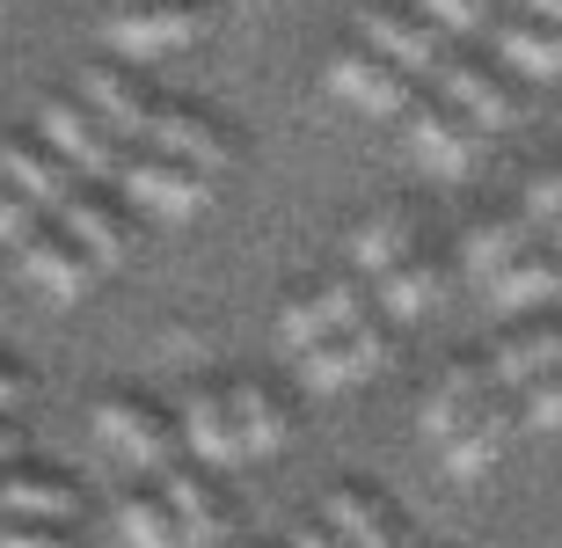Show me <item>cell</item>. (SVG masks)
Listing matches in <instances>:
<instances>
[{
    "mask_svg": "<svg viewBox=\"0 0 562 548\" xmlns=\"http://www.w3.org/2000/svg\"><path fill=\"white\" fill-rule=\"evenodd\" d=\"M292 548H344V541H336L322 519H307V527H292Z\"/></svg>",
    "mask_w": 562,
    "mask_h": 548,
    "instance_id": "obj_37",
    "label": "cell"
},
{
    "mask_svg": "<svg viewBox=\"0 0 562 548\" xmlns=\"http://www.w3.org/2000/svg\"><path fill=\"white\" fill-rule=\"evenodd\" d=\"M358 44L373 59H387L395 74H409V81H438V66L453 59V37L446 30H431L424 15H387V8H373V15L358 22Z\"/></svg>",
    "mask_w": 562,
    "mask_h": 548,
    "instance_id": "obj_5",
    "label": "cell"
},
{
    "mask_svg": "<svg viewBox=\"0 0 562 548\" xmlns=\"http://www.w3.org/2000/svg\"><path fill=\"white\" fill-rule=\"evenodd\" d=\"M154 490H161V505L176 512V527H183L190 548H212L220 534H227V497H220V483H212L198 461H183V454H176V461L154 476Z\"/></svg>",
    "mask_w": 562,
    "mask_h": 548,
    "instance_id": "obj_10",
    "label": "cell"
},
{
    "mask_svg": "<svg viewBox=\"0 0 562 548\" xmlns=\"http://www.w3.org/2000/svg\"><path fill=\"white\" fill-rule=\"evenodd\" d=\"M351 256H358V278H380L387 264H402V256H409V212L366 220V227L351 234Z\"/></svg>",
    "mask_w": 562,
    "mask_h": 548,
    "instance_id": "obj_28",
    "label": "cell"
},
{
    "mask_svg": "<svg viewBox=\"0 0 562 548\" xmlns=\"http://www.w3.org/2000/svg\"><path fill=\"white\" fill-rule=\"evenodd\" d=\"M373 293H380V307H387L395 322H409V315H424V307H438V271L409 249L402 264H387V271L373 278Z\"/></svg>",
    "mask_w": 562,
    "mask_h": 548,
    "instance_id": "obj_26",
    "label": "cell"
},
{
    "mask_svg": "<svg viewBox=\"0 0 562 548\" xmlns=\"http://www.w3.org/2000/svg\"><path fill=\"white\" fill-rule=\"evenodd\" d=\"M417 15L431 22V30H446V37H475V30L497 22V8H490V0H417Z\"/></svg>",
    "mask_w": 562,
    "mask_h": 548,
    "instance_id": "obj_30",
    "label": "cell"
},
{
    "mask_svg": "<svg viewBox=\"0 0 562 548\" xmlns=\"http://www.w3.org/2000/svg\"><path fill=\"white\" fill-rule=\"evenodd\" d=\"M526 220H533V234H555L562 227V169L526 190Z\"/></svg>",
    "mask_w": 562,
    "mask_h": 548,
    "instance_id": "obj_33",
    "label": "cell"
},
{
    "mask_svg": "<svg viewBox=\"0 0 562 548\" xmlns=\"http://www.w3.org/2000/svg\"><path fill=\"white\" fill-rule=\"evenodd\" d=\"M212 30V8L205 0H139V8H110L103 15V44L117 59L146 66V59H168Z\"/></svg>",
    "mask_w": 562,
    "mask_h": 548,
    "instance_id": "obj_1",
    "label": "cell"
},
{
    "mask_svg": "<svg viewBox=\"0 0 562 548\" xmlns=\"http://www.w3.org/2000/svg\"><path fill=\"white\" fill-rule=\"evenodd\" d=\"M497 395V380H490V366L482 359H460V366H446V380H438L431 395H424V439H453L460 424L475 417L482 402Z\"/></svg>",
    "mask_w": 562,
    "mask_h": 548,
    "instance_id": "obj_19",
    "label": "cell"
},
{
    "mask_svg": "<svg viewBox=\"0 0 562 548\" xmlns=\"http://www.w3.org/2000/svg\"><path fill=\"white\" fill-rule=\"evenodd\" d=\"M322 315H329V329H351V322H366L373 315V307H366V286H358V271H344V278H329V286H322Z\"/></svg>",
    "mask_w": 562,
    "mask_h": 548,
    "instance_id": "obj_32",
    "label": "cell"
},
{
    "mask_svg": "<svg viewBox=\"0 0 562 548\" xmlns=\"http://www.w3.org/2000/svg\"><path fill=\"white\" fill-rule=\"evenodd\" d=\"M380 366H387V329L366 315V322H351V329H336V337H322V344L300 351V388L336 395V388H351V380L380 373Z\"/></svg>",
    "mask_w": 562,
    "mask_h": 548,
    "instance_id": "obj_6",
    "label": "cell"
},
{
    "mask_svg": "<svg viewBox=\"0 0 562 548\" xmlns=\"http://www.w3.org/2000/svg\"><path fill=\"white\" fill-rule=\"evenodd\" d=\"M176 439H183V454L198 468H234L241 461V439H234V417H227V395H220V388H190L183 395Z\"/></svg>",
    "mask_w": 562,
    "mask_h": 548,
    "instance_id": "obj_18",
    "label": "cell"
},
{
    "mask_svg": "<svg viewBox=\"0 0 562 548\" xmlns=\"http://www.w3.org/2000/svg\"><path fill=\"white\" fill-rule=\"evenodd\" d=\"M402 132H409V154H417L431 176H468L475 169V154H482V132L460 118L453 103H409L402 110Z\"/></svg>",
    "mask_w": 562,
    "mask_h": 548,
    "instance_id": "obj_7",
    "label": "cell"
},
{
    "mask_svg": "<svg viewBox=\"0 0 562 548\" xmlns=\"http://www.w3.org/2000/svg\"><path fill=\"white\" fill-rule=\"evenodd\" d=\"M95 439H103L125 468H139V476H161V468L183 454L176 424H168L154 402H139V395H103L95 402Z\"/></svg>",
    "mask_w": 562,
    "mask_h": 548,
    "instance_id": "obj_3",
    "label": "cell"
},
{
    "mask_svg": "<svg viewBox=\"0 0 562 548\" xmlns=\"http://www.w3.org/2000/svg\"><path fill=\"white\" fill-rule=\"evenodd\" d=\"M490 380H497L504 395H519L526 380H541V373H555L562 366V322H533V329H512V337L490 351Z\"/></svg>",
    "mask_w": 562,
    "mask_h": 548,
    "instance_id": "obj_22",
    "label": "cell"
},
{
    "mask_svg": "<svg viewBox=\"0 0 562 548\" xmlns=\"http://www.w3.org/2000/svg\"><path fill=\"white\" fill-rule=\"evenodd\" d=\"M278 337H285V351H292V359H300L307 344L336 337V329H329V315H322V300H314V293H292L285 307H278Z\"/></svg>",
    "mask_w": 562,
    "mask_h": 548,
    "instance_id": "obj_29",
    "label": "cell"
},
{
    "mask_svg": "<svg viewBox=\"0 0 562 548\" xmlns=\"http://www.w3.org/2000/svg\"><path fill=\"white\" fill-rule=\"evenodd\" d=\"M22 402H30V373L0 366V417H8V410H22Z\"/></svg>",
    "mask_w": 562,
    "mask_h": 548,
    "instance_id": "obj_36",
    "label": "cell"
},
{
    "mask_svg": "<svg viewBox=\"0 0 562 548\" xmlns=\"http://www.w3.org/2000/svg\"><path fill=\"white\" fill-rule=\"evenodd\" d=\"M139 147L168 154V161H183V169H198L205 183H220L227 176V132L212 125V118H198V110H176V103H154V125H146Z\"/></svg>",
    "mask_w": 562,
    "mask_h": 548,
    "instance_id": "obj_9",
    "label": "cell"
},
{
    "mask_svg": "<svg viewBox=\"0 0 562 548\" xmlns=\"http://www.w3.org/2000/svg\"><path fill=\"white\" fill-rule=\"evenodd\" d=\"M431 88H438V96H446V103H453V110H460V118H468L475 132H504L512 118H519V103H512V88H504L497 74H482V66H468L460 52H453L446 66H438V81H431Z\"/></svg>",
    "mask_w": 562,
    "mask_h": 548,
    "instance_id": "obj_15",
    "label": "cell"
},
{
    "mask_svg": "<svg viewBox=\"0 0 562 548\" xmlns=\"http://www.w3.org/2000/svg\"><path fill=\"white\" fill-rule=\"evenodd\" d=\"M37 139L59 154L74 176H88V183H117V169H125V154H132L81 96H52V103L37 110Z\"/></svg>",
    "mask_w": 562,
    "mask_h": 548,
    "instance_id": "obj_2",
    "label": "cell"
},
{
    "mask_svg": "<svg viewBox=\"0 0 562 548\" xmlns=\"http://www.w3.org/2000/svg\"><path fill=\"white\" fill-rule=\"evenodd\" d=\"M59 234L74 242V249L95 264V271H110V264H125V249H132V227H125V212L110 205V198H88V190H74L59 212Z\"/></svg>",
    "mask_w": 562,
    "mask_h": 548,
    "instance_id": "obj_14",
    "label": "cell"
},
{
    "mask_svg": "<svg viewBox=\"0 0 562 548\" xmlns=\"http://www.w3.org/2000/svg\"><path fill=\"white\" fill-rule=\"evenodd\" d=\"M37 227H44V212H30V205L15 198V190L0 183V242H8V249H22V242H30Z\"/></svg>",
    "mask_w": 562,
    "mask_h": 548,
    "instance_id": "obj_34",
    "label": "cell"
},
{
    "mask_svg": "<svg viewBox=\"0 0 562 548\" xmlns=\"http://www.w3.org/2000/svg\"><path fill=\"white\" fill-rule=\"evenodd\" d=\"M74 96H81V103L95 110V118H103V125L117 132L125 147H139L146 125H154V96H146V88L132 81V74H117V66H88Z\"/></svg>",
    "mask_w": 562,
    "mask_h": 548,
    "instance_id": "obj_16",
    "label": "cell"
},
{
    "mask_svg": "<svg viewBox=\"0 0 562 548\" xmlns=\"http://www.w3.org/2000/svg\"><path fill=\"white\" fill-rule=\"evenodd\" d=\"M15 446H22V439H15V424L0 417V461H15Z\"/></svg>",
    "mask_w": 562,
    "mask_h": 548,
    "instance_id": "obj_39",
    "label": "cell"
},
{
    "mask_svg": "<svg viewBox=\"0 0 562 548\" xmlns=\"http://www.w3.org/2000/svg\"><path fill=\"white\" fill-rule=\"evenodd\" d=\"M117 534H125V548H190L183 527H176V512L161 505V490H132L125 505H117Z\"/></svg>",
    "mask_w": 562,
    "mask_h": 548,
    "instance_id": "obj_27",
    "label": "cell"
},
{
    "mask_svg": "<svg viewBox=\"0 0 562 548\" xmlns=\"http://www.w3.org/2000/svg\"><path fill=\"white\" fill-rule=\"evenodd\" d=\"M117 190H125V205H146V212H161V220H198V212L212 205V183H205V176L183 169V161H168V154H154V147L125 154Z\"/></svg>",
    "mask_w": 562,
    "mask_h": 548,
    "instance_id": "obj_4",
    "label": "cell"
},
{
    "mask_svg": "<svg viewBox=\"0 0 562 548\" xmlns=\"http://www.w3.org/2000/svg\"><path fill=\"white\" fill-rule=\"evenodd\" d=\"M512 402H519V424H533V432H562V366L541 373V380H526Z\"/></svg>",
    "mask_w": 562,
    "mask_h": 548,
    "instance_id": "obj_31",
    "label": "cell"
},
{
    "mask_svg": "<svg viewBox=\"0 0 562 548\" xmlns=\"http://www.w3.org/2000/svg\"><path fill=\"white\" fill-rule=\"evenodd\" d=\"M512 439H519V402H512V395L497 388V395L482 402V410H475L468 424H460L453 439H438V446H446V468H453L460 483H468V476H482V468H497Z\"/></svg>",
    "mask_w": 562,
    "mask_h": 548,
    "instance_id": "obj_13",
    "label": "cell"
},
{
    "mask_svg": "<svg viewBox=\"0 0 562 548\" xmlns=\"http://www.w3.org/2000/svg\"><path fill=\"white\" fill-rule=\"evenodd\" d=\"M519 15L548 22V30H562V0H519Z\"/></svg>",
    "mask_w": 562,
    "mask_h": 548,
    "instance_id": "obj_38",
    "label": "cell"
},
{
    "mask_svg": "<svg viewBox=\"0 0 562 548\" xmlns=\"http://www.w3.org/2000/svg\"><path fill=\"white\" fill-rule=\"evenodd\" d=\"M22 278H30L44 300H81L88 286H95V264H88L59 227H37L22 242Z\"/></svg>",
    "mask_w": 562,
    "mask_h": 548,
    "instance_id": "obj_17",
    "label": "cell"
},
{
    "mask_svg": "<svg viewBox=\"0 0 562 548\" xmlns=\"http://www.w3.org/2000/svg\"><path fill=\"white\" fill-rule=\"evenodd\" d=\"M322 527H329L344 548H409L395 505L373 497V490H358V483H336L329 497H322Z\"/></svg>",
    "mask_w": 562,
    "mask_h": 548,
    "instance_id": "obj_12",
    "label": "cell"
},
{
    "mask_svg": "<svg viewBox=\"0 0 562 548\" xmlns=\"http://www.w3.org/2000/svg\"><path fill=\"white\" fill-rule=\"evenodd\" d=\"M227 417H234V439H241V461H271L278 446H285V432H292L285 402H278L263 380H234L227 388Z\"/></svg>",
    "mask_w": 562,
    "mask_h": 548,
    "instance_id": "obj_20",
    "label": "cell"
},
{
    "mask_svg": "<svg viewBox=\"0 0 562 548\" xmlns=\"http://www.w3.org/2000/svg\"><path fill=\"white\" fill-rule=\"evenodd\" d=\"M548 249H555V256H562V227H555V234H548Z\"/></svg>",
    "mask_w": 562,
    "mask_h": 548,
    "instance_id": "obj_40",
    "label": "cell"
},
{
    "mask_svg": "<svg viewBox=\"0 0 562 548\" xmlns=\"http://www.w3.org/2000/svg\"><path fill=\"white\" fill-rule=\"evenodd\" d=\"M490 300H497V315H526V307L562 300V256L555 249H526L519 264H504V271L490 278Z\"/></svg>",
    "mask_w": 562,
    "mask_h": 548,
    "instance_id": "obj_24",
    "label": "cell"
},
{
    "mask_svg": "<svg viewBox=\"0 0 562 548\" xmlns=\"http://www.w3.org/2000/svg\"><path fill=\"white\" fill-rule=\"evenodd\" d=\"M0 548H66V527H37V519H0Z\"/></svg>",
    "mask_w": 562,
    "mask_h": 548,
    "instance_id": "obj_35",
    "label": "cell"
},
{
    "mask_svg": "<svg viewBox=\"0 0 562 548\" xmlns=\"http://www.w3.org/2000/svg\"><path fill=\"white\" fill-rule=\"evenodd\" d=\"M110 8H139V0H110Z\"/></svg>",
    "mask_w": 562,
    "mask_h": 548,
    "instance_id": "obj_41",
    "label": "cell"
},
{
    "mask_svg": "<svg viewBox=\"0 0 562 548\" xmlns=\"http://www.w3.org/2000/svg\"><path fill=\"white\" fill-rule=\"evenodd\" d=\"M329 81H336V96H344L351 110H366V118H402V110L417 103V81L395 74L387 59H373L366 44H344V52H336Z\"/></svg>",
    "mask_w": 562,
    "mask_h": 548,
    "instance_id": "obj_8",
    "label": "cell"
},
{
    "mask_svg": "<svg viewBox=\"0 0 562 548\" xmlns=\"http://www.w3.org/2000/svg\"><path fill=\"white\" fill-rule=\"evenodd\" d=\"M0 183L15 190L30 212H59L66 198H74V169H66L44 139H15V132L0 139Z\"/></svg>",
    "mask_w": 562,
    "mask_h": 548,
    "instance_id": "obj_11",
    "label": "cell"
},
{
    "mask_svg": "<svg viewBox=\"0 0 562 548\" xmlns=\"http://www.w3.org/2000/svg\"><path fill=\"white\" fill-rule=\"evenodd\" d=\"M490 44H497L504 66H519V74H533V81H562V30H548V22L497 15L490 22Z\"/></svg>",
    "mask_w": 562,
    "mask_h": 548,
    "instance_id": "obj_23",
    "label": "cell"
},
{
    "mask_svg": "<svg viewBox=\"0 0 562 548\" xmlns=\"http://www.w3.org/2000/svg\"><path fill=\"white\" fill-rule=\"evenodd\" d=\"M526 249H541V234H533V220H526V212H512V220H497V227H475V234H468V271L490 286V278H497L504 264H519Z\"/></svg>",
    "mask_w": 562,
    "mask_h": 548,
    "instance_id": "obj_25",
    "label": "cell"
},
{
    "mask_svg": "<svg viewBox=\"0 0 562 548\" xmlns=\"http://www.w3.org/2000/svg\"><path fill=\"white\" fill-rule=\"evenodd\" d=\"M74 483L52 468H8L0 476V519H37V527H66L74 519Z\"/></svg>",
    "mask_w": 562,
    "mask_h": 548,
    "instance_id": "obj_21",
    "label": "cell"
}]
</instances>
